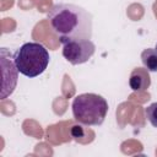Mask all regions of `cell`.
<instances>
[{"mask_svg": "<svg viewBox=\"0 0 157 157\" xmlns=\"http://www.w3.org/2000/svg\"><path fill=\"white\" fill-rule=\"evenodd\" d=\"M49 53L47 48L37 42L22 44L13 54L18 72L26 77H37L45 71L49 64Z\"/></svg>", "mask_w": 157, "mask_h": 157, "instance_id": "obj_3", "label": "cell"}, {"mask_svg": "<svg viewBox=\"0 0 157 157\" xmlns=\"http://www.w3.org/2000/svg\"><path fill=\"white\" fill-rule=\"evenodd\" d=\"M108 108L109 107L105 98L96 93L77 94L71 103L75 120L87 126L102 125L107 117Z\"/></svg>", "mask_w": 157, "mask_h": 157, "instance_id": "obj_2", "label": "cell"}, {"mask_svg": "<svg viewBox=\"0 0 157 157\" xmlns=\"http://www.w3.org/2000/svg\"><path fill=\"white\" fill-rule=\"evenodd\" d=\"M96 52V45L91 39H72L63 44V56L72 65L88 61Z\"/></svg>", "mask_w": 157, "mask_h": 157, "instance_id": "obj_4", "label": "cell"}, {"mask_svg": "<svg viewBox=\"0 0 157 157\" xmlns=\"http://www.w3.org/2000/svg\"><path fill=\"white\" fill-rule=\"evenodd\" d=\"M145 113H146V118L151 123V125L157 128V102L151 103L145 109Z\"/></svg>", "mask_w": 157, "mask_h": 157, "instance_id": "obj_8", "label": "cell"}, {"mask_svg": "<svg viewBox=\"0 0 157 157\" xmlns=\"http://www.w3.org/2000/svg\"><path fill=\"white\" fill-rule=\"evenodd\" d=\"M47 17L61 44L72 39H91L92 37V15L78 5L55 4L48 11Z\"/></svg>", "mask_w": 157, "mask_h": 157, "instance_id": "obj_1", "label": "cell"}, {"mask_svg": "<svg viewBox=\"0 0 157 157\" xmlns=\"http://www.w3.org/2000/svg\"><path fill=\"white\" fill-rule=\"evenodd\" d=\"M0 56H1V71H2V85H1V99H5L7 96H10L16 85H17V72L18 69L15 64L13 58L11 56V53L6 48L0 49Z\"/></svg>", "mask_w": 157, "mask_h": 157, "instance_id": "obj_5", "label": "cell"}, {"mask_svg": "<svg viewBox=\"0 0 157 157\" xmlns=\"http://www.w3.org/2000/svg\"><path fill=\"white\" fill-rule=\"evenodd\" d=\"M151 85L150 71L146 67H135L129 77V86L132 91H145Z\"/></svg>", "mask_w": 157, "mask_h": 157, "instance_id": "obj_6", "label": "cell"}, {"mask_svg": "<svg viewBox=\"0 0 157 157\" xmlns=\"http://www.w3.org/2000/svg\"><path fill=\"white\" fill-rule=\"evenodd\" d=\"M141 61L150 72H157V50L152 48L144 49L141 53Z\"/></svg>", "mask_w": 157, "mask_h": 157, "instance_id": "obj_7", "label": "cell"}, {"mask_svg": "<svg viewBox=\"0 0 157 157\" xmlns=\"http://www.w3.org/2000/svg\"><path fill=\"white\" fill-rule=\"evenodd\" d=\"M71 135L74 137H82L85 135V132H83V129L80 125H74L71 128Z\"/></svg>", "mask_w": 157, "mask_h": 157, "instance_id": "obj_9", "label": "cell"}, {"mask_svg": "<svg viewBox=\"0 0 157 157\" xmlns=\"http://www.w3.org/2000/svg\"><path fill=\"white\" fill-rule=\"evenodd\" d=\"M155 49H156V50H157V43H156V47H155Z\"/></svg>", "mask_w": 157, "mask_h": 157, "instance_id": "obj_10", "label": "cell"}]
</instances>
